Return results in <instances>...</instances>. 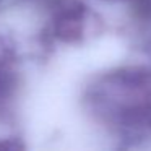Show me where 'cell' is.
<instances>
[{
	"label": "cell",
	"mask_w": 151,
	"mask_h": 151,
	"mask_svg": "<svg viewBox=\"0 0 151 151\" xmlns=\"http://www.w3.org/2000/svg\"><path fill=\"white\" fill-rule=\"evenodd\" d=\"M104 2H111V4H115V2H128V0H104Z\"/></svg>",
	"instance_id": "5b68a950"
},
{
	"label": "cell",
	"mask_w": 151,
	"mask_h": 151,
	"mask_svg": "<svg viewBox=\"0 0 151 151\" xmlns=\"http://www.w3.org/2000/svg\"><path fill=\"white\" fill-rule=\"evenodd\" d=\"M0 151H26L24 143L18 137H2L0 138Z\"/></svg>",
	"instance_id": "277c9868"
},
{
	"label": "cell",
	"mask_w": 151,
	"mask_h": 151,
	"mask_svg": "<svg viewBox=\"0 0 151 151\" xmlns=\"http://www.w3.org/2000/svg\"><path fill=\"white\" fill-rule=\"evenodd\" d=\"M88 114L114 132L151 125V70L120 67L96 76L85 89Z\"/></svg>",
	"instance_id": "6da1fadb"
},
{
	"label": "cell",
	"mask_w": 151,
	"mask_h": 151,
	"mask_svg": "<svg viewBox=\"0 0 151 151\" xmlns=\"http://www.w3.org/2000/svg\"><path fill=\"white\" fill-rule=\"evenodd\" d=\"M47 10L46 36L63 44H78L101 28L98 15L81 0H42Z\"/></svg>",
	"instance_id": "7a4b0ae2"
},
{
	"label": "cell",
	"mask_w": 151,
	"mask_h": 151,
	"mask_svg": "<svg viewBox=\"0 0 151 151\" xmlns=\"http://www.w3.org/2000/svg\"><path fill=\"white\" fill-rule=\"evenodd\" d=\"M20 89L17 50L7 37L0 36V120L13 111Z\"/></svg>",
	"instance_id": "3957f363"
}]
</instances>
